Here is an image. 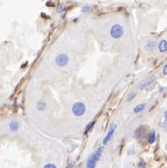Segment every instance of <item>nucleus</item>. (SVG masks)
Masks as SVG:
<instances>
[{"label":"nucleus","mask_w":167,"mask_h":168,"mask_svg":"<svg viewBox=\"0 0 167 168\" xmlns=\"http://www.w3.org/2000/svg\"><path fill=\"white\" fill-rule=\"evenodd\" d=\"M164 117H165V119L167 120V111L164 112Z\"/></svg>","instance_id":"23"},{"label":"nucleus","mask_w":167,"mask_h":168,"mask_svg":"<svg viewBox=\"0 0 167 168\" xmlns=\"http://www.w3.org/2000/svg\"><path fill=\"white\" fill-rule=\"evenodd\" d=\"M136 94H136L135 92H131V93H129V94H127V98H126V99H127V101H131L132 99H134V97L136 96Z\"/></svg>","instance_id":"15"},{"label":"nucleus","mask_w":167,"mask_h":168,"mask_svg":"<svg viewBox=\"0 0 167 168\" xmlns=\"http://www.w3.org/2000/svg\"><path fill=\"white\" fill-rule=\"evenodd\" d=\"M145 108H146V104H139V105H137L134 108V113H139L143 112L145 110Z\"/></svg>","instance_id":"13"},{"label":"nucleus","mask_w":167,"mask_h":168,"mask_svg":"<svg viewBox=\"0 0 167 168\" xmlns=\"http://www.w3.org/2000/svg\"><path fill=\"white\" fill-rule=\"evenodd\" d=\"M156 141V132L154 129L150 130L149 134H148V143L149 144H154Z\"/></svg>","instance_id":"10"},{"label":"nucleus","mask_w":167,"mask_h":168,"mask_svg":"<svg viewBox=\"0 0 167 168\" xmlns=\"http://www.w3.org/2000/svg\"><path fill=\"white\" fill-rule=\"evenodd\" d=\"M110 34L113 39H120L124 34V28L120 24H115L112 26Z\"/></svg>","instance_id":"3"},{"label":"nucleus","mask_w":167,"mask_h":168,"mask_svg":"<svg viewBox=\"0 0 167 168\" xmlns=\"http://www.w3.org/2000/svg\"><path fill=\"white\" fill-rule=\"evenodd\" d=\"M158 49L160 53H164L167 51V41L166 40H161L159 45H158Z\"/></svg>","instance_id":"8"},{"label":"nucleus","mask_w":167,"mask_h":168,"mask_svg":"<svg viewBox=\"0 0 167 168\" xmlns=\"http://www.w3.org/2000/svg\"><path fill=\"white\" fill-rule=\"evenodd\" d=\"M162 74L164 75V76H166L167 75V63L164 65V67H163V70H162Z\"/></svg>","instance_id":"19"},{"label":"nucleus","mask_w":167,"mask_h":168,"mask_svg":"<svg viewBox=\"0 0 167 168\" xmlns=\"http://www.w3.org/2000/svg\"><path fill=\"white\" fill-rule=\"evenodd\" d=\"M74 164H75V162L73 161V162H71V163H69L67 166H66V168H73L74 167Z\"/></svg>","instance_id":"21"},{"label":"nucleus","mask_w":167,"mask_h":168,"mask_svg":"<svg viewBox=\"0 0 167 168\" xmlns=\"http://www.w3.org/2000/svg\"><path fill=\"white\" fill-rule=\"evenodd\" d=\"M55 62L58 66L60 67H64L67 65L68 63V56L66 55V54H60L56 57L55 59Z\"/></svg>","instance_id":"4"},{"label":"nucleus","mask_w":167,"mask_h":168,"mask_svg":"<svg viewBox=\"0 0 167 168\" xmlns=\"http://www.w3.org/2000/svg\"><path fill=\"white\" fill-rule=\"evenodd\" d=\"M155 80H156V77H155V76H150V77H148L146 79H145V80L140 84V88H141V89H144V88H146V86L152 84Z\"/></svg>","instance_id":"6"},{"label":"nucleus","mask_w":167,"mask_h":168,"mask_svg":"<svg viewBox=\"0 0 167 168\" xmlns=\"http://www.w3.org/2000/svg\"><path fill=\"white\" fill-rule=\"evenodd\" d=\"M163 90H164V88H163V87H161V88H160V93H161V92H162Z\"/></svg>","instance_id":"24"},{"label":"nucleus","mask_w":167,"mask_h":168,"mask_svg":"<svg viewBox=\"0 0 167 168\" xmlns=\"http://www.w3.org/2000/svg\"><path fill=\"white\" fill-rule=\"evenodd\" d=\"M63 11H64V5H63V4H61V5H60V7L58 9V12H62Z\"/></svg>","instance_id":"20"},{"label":"nucleus","mask_w":167,"mask_h":168,"mask_svg":"<svg viewBox=\"0 0 167 168\" xmlns=\"http://www.w3.org/2000/svg\"><path fill=\"white\" fill-rule=\"evenodd\" d=\"M137 168H146V163H145V161H141L138 163Z\"/></svg>","instance_id":"18"},{"label":"nucleus","mask_w":167,"mask_h":168,"mask_svg":"<svg viewBox=\"0 0 167 168\" xmlns=\"http://www.w3.org/2000/svg\"><path fill=\"white\" fill-rule=\"evenodd\" d=\"M72 113L76 116H82L86 113V106L83 102L78 101L72 107Z\"/></svg>","instance_id":"2"},{"label":"nucleus","mask_w":167,"mask_h":168,"mask_svg":"<svg viewBox=\"0 0 167 168\" xmlns=\"http://www.w3.org/2000/svg\"><path fill=\"white\" fill-rule=\"evenodd\" d=\"M156 45H157L156 41L150 40V41L147 42V44H146V49L147 51H152V50L156 47Z\"/></svg>","instance_id":"9"},{"label":"nucleus","mask_w":167,"mask_h":168,"mask_svg":"<svg viewBox=\"0 0 167 168\" xmlns=\"http://www.w3.org/2000/svg\"><path fill=\"white\" fill-rule=\"evenodd\" d=\"M115 128H116L115 124H112V125L111 126V128H110L108 134H107L106 137H105L104 140H103V146H106V145L112 140V138L113 137V134H114V132H115Z\"/></svg>","instance_id":"5"},{"label":"nucleus","mask_w":167,"mask_h":168,"mask_svg":"<svg viewBox=\"0 0 167 168\" xmlns=\"http://www.w3.org/2000/svg\"><path fill=\"white\" fill-rule=\"evenodd\" d=\"M82 12H90L91 11H92V7L91 6H89V5H87V6H84L83 8H82Z\"/></svg>","instance_id":"16"},{"label":"nucleus","mask_w":167,"mask_h":168,"mask_svg":"<svg viewBox=\"0 0 167 168\" xmlns=\"http://www.w3.org/2000/svg\"><path fill=\"white\" fill-rule=\"evenodd\" d=\"M103 151H104V146H101V147H99L93 155H91V157L87 161L86 168H95L96 163H97L98 160L100 159V157H101Z\"/></svg>","instance_id":"1"},{"label":"nucleus","mask_w":167,"mask_h":168,"mask_svg":"<svg viewBox=\"0 0 167 168\" xmlns=\"http://www.w3.org/2000/svg\"><path fill=\"white\" fill-rule=\"evenodd\" d=\"M44 168H57V166L53 163H47L44 166Z\"/></svg>","instance_id":"17"},{"label":"nucleus","mask_w":167,"mask_h":168,"mask_svg":"<svg viewBox=\"0 0 167 168\" xmlns=\"http://www.w3.org/2000/svg\"><path fill=\"white\" fill-rule=\"evenodd\" d=\"M37 109L39 111H45L46 109V103L44 101V100H40L37 103Z\"/></svg>","instance_id":"12"},{"label":"nucleus","mask_w":167,"mask_h":168,"mask_svg":"<svg viewBox=\"0 0 167 168\" xmlns=\"http://www.w3.org/2000/svg\"><path fill=\"white\" fill-rule=\"evenodd\" d=\"M19 123H18V121H16V120H12L11 123H10V129L12 130V131H17L18 130V128H19Z\"/></svg>","instance_id":"11"},{"label":"nucleus","mask_w":167,"mask_h":168,"mask_svg":"<svg viewBox=\"0 0 167 168\" xmlns=\"http://www.w3.org/2000/svg\"><path fill=\"white\" fill-rule=\"evenodd\" d=\"M162 127H164L165 129H167V121H165V122H164V123L162 124Z\"/></svg>","instance_id":"22"},{"label":"nucleus","mask_w":167,"mask_h":168,"mask_svg":"<svg viewBox=\"0 0 167 168\" xmlns=\"http://www.w3.org/2000/svg\"><path fill=\"white\" fill-rule=\"evenodd\" d=\"M134 136H135V138L138 139V140H142V139L145 138V131H144L143 127H138V128L135 130Z\"/></svg>","instance_id":"7"},{"label":"nucleus","mask_w":167,"mask_h":168,"mask_svg":"<svg viewBox=\"0 0 167 168\" xmlns=\"http://www.w3.org/2000/svg\"><path fill=\"white\" fill-rule=\"evenodd\" d=\"M94 124H95V120H93V121H92L87 127H86V129H85V133H88V132H90L92 129H93V126H94Z\"/></svg>","instance_id":"14"}]
</instances>
